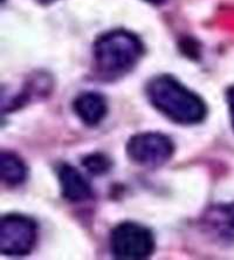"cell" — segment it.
I'll list each match as a JSON object with an SVG mask.
<instances>
[{
  "label": "cell",
  "instance_id": "8",
  "mask_svg": "<svg viewBox=\"0 0 234 260\" xmlns=\"http://www.w3.org/2000/svg\"><path fill=\"white\" fill-rule=\"evenodd\" d=\"M204 226L221 239L234 242V202L214 205L203 217Z\"/></svg>",
  "mask_w": 234,
  "mask_h": 260
},
{
  "label": "cell",
  "instance_id": "9",
  "mask_svg": "<svg viewBox=\"0 0 234 260\" xmlns=\"http://www.w3.org/2000/svg\"><path fill=\"white\" fill-rule=\"evenodd\" d=\"M0 177L4 184L10 188L21 185L27 178V168L22 158L12 151H2Z\"/></svg>",
  "mask_w": 234,
  "mask_h": 260
},
{
  "label": "cell",
  "instance_id": "1",
  "mask_svg": "<svg viewBox=\"0 0 234 260\" xmlns=\"http://www.w3.org/2000/svg\"><path fill=\"white\" fill-rule=\"evenodd\" d=\"M145 91L153 108L177 124L202 123L207 115L204 100L171 75L151 79Z\"/></svg>",
  "mask_w": 234,
  "mask_h": 260
},
{
  "label": "cell",
  "instance_id": "5",
  "mask_svg": "<svg viewBox=\"0 0 234 260\" xmlns=\"http://www.w3.org/2000/svg\"><path fill=\"white\" fill-rule=\"evenodd\" d=\"M38 226L33 218L10 213L0 219V252L10 257H22L33 251Z\"/></svg>",
  "mask_w": 234,
  "mask_h": 260
},
{
  "label": "cell",
  "instance_id": "4",
  "mask_svg": "<svg viewBox=\"0 0 234 260\" xmlns=\"http://www.w3.org/2000/svg\"><path fill=\"white\" fill-rule=\"evenodd\" d=\"M128 158L138 167L156 169L163 167L175 154V143L162 133H138L125 145Z\"/></svg>",
  "mask_w": 234,
  "mask_h": 260
},
{
  "label": "cell",
  "instance_id": "3",
  "mask_svg": "<svg viewBox=\"0 0 234 260\" xmlns=\"http://www.w3.org/2000/svg\"><path fill=\"white\" fill-rule=\"evenodd\" d=\"M110 251L116 259H147L155 252L156 240L150 229L135 221H123L110 232Z\"/></svg>",
  "mask_w": 234,
  "mask_h": 260
},
{
  "label": "cell",
  "instance_id": "13",
  "mask_svg": "<svg viewBox=\"0 0 234 260\" xmlns=\"http://www.w3.org/2000/svg\"><path fill=\"white\" fill-rule=\"evenodd\" d=\"M36 2L40 3V4H49V3H52V2H55V0H36Z\"/></svg>",
  "mask_w": 234,
  "mask_h": 260
},
{
  "label": "cell",
  "instance_id": "12",
  "mask_svg": "<svg viewBox=\"0 0 234 260\" xmlns=\"http://www.w3.org/2000/svg\"><path fill=\"white\" fill-rule=\"evenodd\" d=\"M144 2L153 4V5H159V4H163L165 0H144Z\"/></svg>",
  "mask_w": 234,
  "mask_h": 260
},
{
  "label": "cell",
  "instance_id": "2",
  "mask_svg": "<svg viewBox=\"0 0 234 260\" xmlns=\"http://www.w3.org/2000/svg\"><path fill=\"white\" fill-rule=\"evenodd\" d=\"M144 55V45L135 33L113 29L94 44V66L99 78L114 81L131 72Z\"/></svg>",
  "mask_w": 234,
  "mask_h": 260
},
{
  "label": "cell",
  "instance_id": "7",
  "mask_svg": "<svg viewBox=\"0 0 234 260\" xmlns=\"http://www.w3.org/2000/svg\"><path fill=\"white\" fill-rule=\"evenodd\" d=\"M73 110L87 127H96L108 114V102L96 91H84L73 101Z\"/></svg>",
  "mask_w": 234,
  "mask_h": 260
},
{
  "label": "cell",
  "instance_id": "11",
  "mask_svg": "<svg viewBox=\"0 0 234 260\" xmlns=\"http://www.w3.org/2000/svg\"><path fill=\"white\" fill-rule=\"evenodd\" d=\"M227 102L229 109V117H231V124L234 130V86L227 90Z\"/></svg>",
  "mask_w": 234,
  "mask_h": 260
},
{
  "label": "cell",
  "instance_id": "10",
  "mask_svg": "<svg viewBox=\"0 0 234 260\" xmlns=\"http://www.w3.org/2000/svg\"><path fill=\"white\" fill-rule=\"evenodd\" d=\"M82 166L90 175L103 176L109 173L113 162L103 152H93L82 159Z\"/></svg>",
  "mask_w": 234,
  "mask_h": 260
},
{
  "label": "cell",
  "instance_id": "6",
  "mask_svg": "<svg viewBox=\"0 0 234 260\" xmlns=\"http://www.w3.org/2000/svg\"><path fill=\"white\" fill-rule=\"evenodd\" d=\"M57 179L61 194L69 203H83L93 198V189L89 182L71 164H60L57 168Z\"/></svg>",
  "mask_w": 234,
  "mask_h": 260
}]
</instances>
